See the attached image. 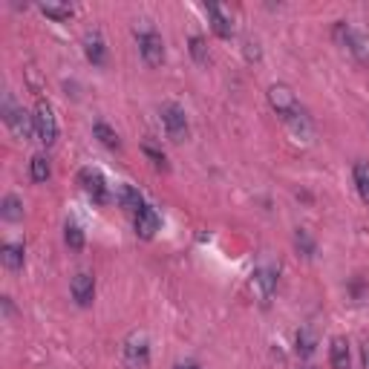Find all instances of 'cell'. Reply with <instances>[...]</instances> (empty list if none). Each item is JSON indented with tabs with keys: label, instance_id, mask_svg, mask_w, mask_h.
Segmentation results:
<instances>
[{
	"label": "cell",
	"instance_id": "6da1fadb",
	"mask_svg": "<svg viewBox=\"0 0 369 369\" xmlns=\"http://www.w3.org/2000/svg\"><path fill=\"white\" fill-rule=\"evenodd\" d=\"M4 121L12 127V133H15L18 139H23V142L35 136V115H29L23 107H18L9 92L4 96Z\"/></svg>",
	"mask_w": 369,
	"mask_h": 369
},
{
	"label": "cell",
	"instance_id": "7a4b0ae2",
	"mask_svg": "<svg viewBox=\"0 0 369 369\" xmlns=\"http://www.w3.org/2000/svg\"><path fill=\"white\" fill-rule=\"evenodd\" d=\"M162 125H165L170 142L179 144V142L188 139V115H184V110L179 104H173V101L162 104Z\"/></svg>",
	"mask_w": 369,
	"mask_h": 369
},
{
	"label": "cell",
	"instance_id": "3957f363",
	"mask_svg": "<svg viewBox=\"0 0 369 369\" xmlns=\"http://www.w3.org/2000/svg\"><path fill=\"white\" fill-rule=\"evenodd\" d=\"M268 104L274 107L277 115H283V118H292V115L300 110L297 96L292 92L289 84H271V87H268Z\"/></svg>",
	"mask_w": 369,
	"mask_h": 369
},
{
	"label": "cell",
	"instance_id": "277c9868",
	"mask_svg": "<svg viewBox=\"0 0 369 369\" xmlns=\"http://www.w3.org/2000/svg\"><path fill=\"white\" fill-rule=\"evenodd\" d=\"M337 35L344 38V46H349V52L358 58V64L369 67V32H361V29H352L346 23H337Z\"/></svg>",
	"mask_w": 369,
	"mask_h": 369
},
{
	"label": "cell",
	"instance_id": "5b68a950",
	"mask_svg": "<svg viewBox=\"0 0 369 369\" xmlns=\"http://www.w3.org/2000/svg\"><path fill=\"white\" fill-rule=\"evenodd\" d=\"M32 115H35V136H38V142L52 144L58 139V121H55L52 104L49 101H38Z\"/></svg>",
	"mask_w": 369,
	"mask_h": 369
},
{
	"label": "cell",
	"instance_id": "8992f818",
	"mask_svg": "<svg viewBox=\"0 0 369 369\" xmlns=\"http://www.w3.org/2000/svg\"><path fill=\"white\" fill-rule=\"evenodd\" d=\"M139 52L144 58L147 67H162L165 64V44H162V35H156L153 29L139 35Z\"/></svg>",
	"mask_w": 369,
	"mask_h": 369
},
{
	"label": "cell",
	"instance_id": "52a82bcc",
	"mask_svg": "<svg viewBox=\"0 0 369 369\" xmlns=\"http://www.w3.org/2000/svg\"><path fill=\"white\" fill-rule=\"evenodd\" d=\"M78 182H81L84 194H89V196L96 199L99 205H101V202H107V182H104V176H101L99 170L84 168V170L78 173Z\"/></svg>",
	"mask_w": 369,
	"mask_h": 369
},
{
	"label": "cell",
	"instance_id": "ba28073f",
	"mask_svg": "<svg viewBox=\"0 0 369 369\" xmlns=\"http://www.w3.org/2000/svg\"><path fill=\"white\" fill-rule=\"evenodd\" d=\"M70 292H73V300L78 306H89L92 297H96V277H92L89 271H78L73 277V283H70Z\"/></svg>",
	"mask_w": 369,
	"mask_h": 369
},
{
	"label": "cell",
	"instance_id": "9c48e42d",
	"mask_svg": "<svg viewBox=\"0 0 369 369\" xmlns=\"http://www.w3.org/2000/svg\"><path fill=\"white\" fill-rule=\"evenodd\" d=\"M125 358L136 366H144L147 358H150V346H147V334L144 332H133L127 334V341H125Z\"/></svg>",
	"mask_w": 369,
	"mask_h": 369
},
{
	"label": "cell",
	"instance_id": "30bf717a",
	"mask_svg": "<svg viewBox=\"0 0 369 369\" xmlns=\"http://www.w3.org/2000/svg\"><path fill=\"white\" fill-rule=\"evenodd\" d=\"M208 18H211V26H213V32H217L220 38H231L234 35V20H231V12L220 4H208L205 6Z\"/></svg>",
	"mask_w": 369,
	"mask_h": 369
},
{
	"label": "cell",
	"instance_id": "8fae6325",
	"mask_svg": "<svg viewBox=\"0 0 369 369\" xmlns=\"http://www.w3.org/2000/svg\"><path fill=\"white\" fill-rule=\"evenodd\" d=\"M159 225H162V220H159V213H156V208H150V205H144L139 213H136V234L142 237V239H150L153 234L159 231Z\"/></svg>",
	"mask_w": 369,
	"mask_h": 369
},
{
	"label": "cell",
	"instance_id": "7c38bea8",
	"mask_svg": "<svg viewBox=\"0 0 369 369\" xmlns=\"http://www.w3.org/2000/svg\"><path fill=\"white\" fill-rule=\"evenodd\" d=\"M254 289H257V294H260L263 303L271 300V294H274V289H277V271H274L271 265H260V268L254 271Z\"/></svg>",
	"mask_w": 369,
	"mask_h": 369
},
{
	"label": "cell",
	"instance_id": "4fadbf2b",
	"mask_svg": "<svg viewBox=\"0 0 369 369\" xmlns=\"http://www.w3.org/2000/svg\"><path fill=\"white\" fill-rule=\"evenodd\" d=\"M329 363L334 369H349V341H346V337H332V344H329Z\"/></svg>",
	"mask_w": 369,
	"mask_h": 369
},
{
	"label": "cell",
	"instance_id": "5bb4252c",
	"mask_svg": "<svg viewBox=\"0 0 369 369\" xmlns=\"http://www.w3.org/2000/svg\"><path fill=\"white\" fill-rule=\"evenodd\" d=\"M23 260H26L23 245H18V242H4V245H0V263H4L9 271L23 268Z\"/></svg>",
	"mask_w": 369,
	"mask_h": 369
},
{
	"label": "cell",
	"instance_id": "9a60e30c",
	"mask_svg": "<svg viewBox=\"0 0 369 369\" xmlns=\"http://www.w3.org/2000/svg\"><path fill=\"white\" fill-rule=\"evenodd\" d=\"M84 52H87V58H89L96 67H101V64H104V58H107V46H104V41H101V35H99V32H87V38H84Z\"/></svg>",
	"mask_w": 369,
	"mask_h": 369
},
{
	"label": "cell",
	"instance_id": "2e32d148",
	"mask_svg": "<svg viewBox=\"0 0 369 369\" xmlns=\"http://www.w3.org/2000/svg\"><path fill=\"white\" fill-rule=\"evenodd\" d=\"M115 199H118L121 208H125V211H133V213H139V211L144 208V199H142V194L133 188V184H121L118 194H115Z\"/></svg>",
	"mask_w": 369,
	"mask_h": 369
},
{
	"label": "cell",
	"instance_id": "e0dca14e",
	"mask_svg": "<svg viewBox=\"0 0 369 369\" xmlns=\"http://www.w3.org/2000/svg\"><path fill=\"white\" fill-rule=\"evenodd\" d=\"M0 217L6 223H20L23 220V202L15 194H6L4 202H0Z\"/></svg>",
	"mask_w": 369,
	"mask_h": 369
},
{
	"label": "cell",
	"instance_id": "ac0fdd59",
	"mask_svg": "<svg viewBox=\"0 0 369 369\" xmlns=\"http://www.w3.org/2000/svg\"><path fill=\"white\" fill-rule=\"evenodd\" d=\"M318 346V332L312 326H303L297 332V355H312Z\"/></svg>",
	"mask_w": 369,
	"mask_h": 369
},
{
	"label": "cell",
	"instance_id": "d6986e66",
	"mask_svg": "<svg viewBox=\"0 0 369 369\" xmlns=\"http://www.w3.org/2000/svg\"><path fill=\"white\" fill-rule=\"evenodd\" d=\"M92 133H96V139H99L104 147H110V150H118V147H121V142H118L115 130H113L110 125H104V121H96V127H92Z\"/></svg>",
	"mask_w": 369,
	"mask_h": 369
},
{
	"label": "cell",
	"instance_id": "ffe728a7",
	"mask_svg": "<svg viewBox=\"0 0 369 369\" xmlns=\"http://www.w3.org/2000/svg\"><path fill=\"white\" fill-rule=\"evenodd\" d=\"M355 184L363 202H369V162H355Z\"/></svg>",
	"mask_w": 369,
	"mask_h": 369
},
{
	"label": "cell",
	"instance_id": "44dd1931",
	"mask_svg": "<svg viewBox=\"0 0 369 369\" xmlns=\"http://www.w3.org/2000/svg\"><path fill=\"white\" fill-rule=\"evenodd\" d=\"M29 173H32V179L35 182H46L49 179V173H52V168H49V159L46 156H32V162H29Z\"/></svg>",
	"mask_w": 369,
	"mask_h": 369
},
{
	"label": "cell",
	"instance_id": "7402d4cb",
	"mask_svg": "<svg viewBox=\"0 0 369 369\" xmlns=\"http://www.w3.org/2000/svg\"><path fill=\"white\" fill-rule=\"evenodd\" d=\"M41 12L52 20H70L73 18V6H61V4H44Z\"/></svg>",
	"mask_w": 369,
	"mask_h": 369
},
{
	"label": "cell",
	"instance_id": "603a6c76",
	"mask_svg": "<svg viewBox=\"0 0 369 369\" xmlns=\"http://www.w3.org/2000/svg\"><path fill=\"white\" fill-rule=\"evenodd\" d=\"M191 55H194L196 64H202V67L211 61V55H208V46H205V38H202V35H194V38H191Z\"/></svg>",
	"mask_w": 369,
	"mask_h": 369
},
{
	"label": "cell",
	"instance_id": "cb8c5ba5",
	"mask_svg": "<svg viewBox=\"0 0 369 369\" xmlns=\"http://www.w3.org/2000/svg\"><path fill=\"white\" fill-rule=\"evenodd\" d=\"M294 245H297V249H300L306 257H312V254H315V239L309 237V231H306V228H297V234H294Z\"/></svg>",
	"mask_w": 369,
	"mask_h": 369
},
{
	"label": "cell",
	"instance_id": "d4e9b609",
	"mask_svg": "<svg viewBox=\"0 0 369 369\" xmlns=\"http://www.w3.org/2000/svg\"><path fill=\"white\" fill-rule=\"evenodd\" d=\"M64 239H67V245L73 251H81L84 249V231L78 228V225H67L64 228Z\"/></svg>",
	"mask_w": 369,
	"mask_h": 369
},
{
	"label": "cell",
	"instance_id": "484cf974",
	"mask_svg": "<svg viewBox=\"0 0 369 369\" xmlns=\"http://www.w3.org/2000/svg\"><path fill=\"white\" fill-rule=\"evenodd\" d=\"M144 153L153 159V165H156V168H165V153H162V150H156L153 144H144Z\"/></svg>",
	"mask_w": 369,
	"mask_h": 369
},
{
	"label": "cell",
	"instance_id": "4316f807",
	"mask_svg": "<svg viewBox=\"0 0 369 369\" xmlns=\"http://www.w3.org/2000/svg\"><path fill=\"white\" fill-rule=\"evenodd\" d=\"M245 58H249V61H260V46L254 41H245Z\"/></svg>",
	"mask_w": 369,
	"mask_h": 369
},
{
	"label": "cell",
	"instance_id": "83f0119b",
	"mask_svg": "<svg viewBox=\"0 0 369 369\" xmlns=\"http://www.w3.org/2000/svg\"><path fill=\"white\" fill-rule=\"evenodd\" d=\"M361 361H363V369H369V344H363V349H361Z\"/></svg>",
	"mask_w": 369,
	"mask_h": 369
},
{
	"label": "cell",
	"instance_id": "f1b7e54d",
	"mask_svg": "<svg viewBox=\"0 0 369 369\" xmlns=\"http://www.w3.org/2000/svg\"><path fill=\"white\" fill-rule=\"evenodd\" d=\"M176 369H199V363H194V361H184V363H176Z\"/></svg>",
	"mask_w": 369,
	"mask_h": 369
}]
</instances>
